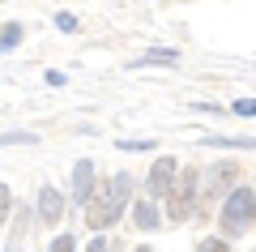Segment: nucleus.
I'll use <instances>...</instances> for the list:
<instances>
[{
	"instance_id": "9",
	"label": "nucleus",
	"mask_w": 256,
	"mask_h": 252,
	"mask_svg": "<svg viewBox=\"0 0 256 252\" xmlns=\"http://www.w3.org/2000/svg\"><path fill=\"white\" fill-rule=\"evenodd\" d=\"M196 252H230V248L222 239H201V248H196Z\"/></svg>"
},
{
	"instance_id": "6",
	"label": "nucleus",
	"mask_w": 256,
	"mask_h": 252,
	"mask_svg": "<svg viewBox=\"0 0 256 252\" xmlns=\"http://www.w3.org/2000/svg\"><path fill=\"white\" fill-rule=\"evenodd\" d=\"M73 192H77V201H86V197L94 192V162H90V158H82V162L73 167Z\"/></svg>"
},
{
	"instance_id": "5",
	"label": "nucleus",
	"mask_w": 256,
	"mask_h": 252,
	"mask_svg": "<svg viewBox=\"0 0 256 252\" xmlns=\"http://www.w3.org/2000/svg\"><path fill=\"white\" fill-rule=\"evenodd\" d=\"M38 214H43V222H60L64 218V197L52 188V184L38 192Z\"/></svg>"
},
{
	"instance_id": "4",
	"label": "nucleus",
	"mask_w": 256,
	"mask_h": 252,
	"mask_svg": "<svg viewBox=\"0 0 256 252\" xmlns=\"http://www.w3.org/2000/svg\"><path fill=\"white\" fill-rule=\"evenodd\" d=\"M171 180H175V158H158L146 184H150V192H154V197H162V192L171 188Z\"/></svg>"
},
{
	"instance_id": "11",
	"label": "nucleus",
	"mask_w": 256,
	"mask_h": 252,
	"mask_svg": "<svg viewBox=\"0 0 256 252\" xmlns=\"http://www.w3.org/2000/svg\"><path fill=\"white\" fill-rule=\"evenodd\" d=\"M235 111H239V116H256V99H239Z\"/></svg>"
},
{
	"instance_id": "14",
	"label": "nucleus",
	"mask_w": 256,
	"mask_h": 252,
	"mask_svg": "<svg viewBox=\"0 0 256 252\" xmlns=\"http://www.w3.org/2000/svg\"><path fill=\"white\" fill-rule=\"evenodd\" d=\"M146 60H158V64H171V60H175V52H150Z\"/></svg>"
},
{
	"instance_id": "13",
	"label": "nucleus",
	"mask_w": 256,
	"mask_h": 252,
	"mask_svg": "<svg viewBox=\"0 0 256 252\" xmlns=\"http://www.w3.org/2000/svg\"><path fill=\"white\" fill-rule=\"evenodd\" d=\"M56 22H60V30H77V18H73V13H60Z\"/></svg>"
},
{
	"instance_id": "1",
	"label": "nucleus",
	"mask_w": 256,
	"mask_h": 252,
	"mask_svg": "<svg viewBox=\"0 0 256 252\" xmlns=\"http://www.w3.org/2000/svg\"><path fill=\"white\" fill-rule=\"evenodd\" d=\"M256 218V192L252 188H235L222 205V231H244Z\"/></svg>"
},
{
	"instance_id": "2",
	"label": "nucleus",
	"mask_w": 256,
	"mask_h": 252,
	"mask_svg": "<svg viewBox=\"0 0 256 252\" xmlns=\"http://www.w3.org/2000/svg\"><path fill=\"white\" fill-rule=\"evenodd\" d=\"M116 218H120V201H116V192H111V184H107V188H98V192H90V197H86V222H90L94 231L111 226Z\"/></svg>"
},
{
	"instance_id": "15",
	"label": "nucleus",
	"mask_w": 256,
	"mask_h": 252,
	"mask_svg": "<svg viewBox=\"0 0 256 252\" xmlns=\"http://www.w3.org/2000/svg\"><path fill=\"white\" fill-rule=\"evenodd\" d=\"M90 252H107V239H94V243H90Z\"/></svg>"
},
{
	"instance_id": "16",
	"label": "nucleus",
	"mask_w": 256,
	"mask_h": 252,
	"mask_svg": "<svg viewBox=\"0 0 256 252\" xmlns=\"http://www.w3.org/2000/svg\"><path fill=\"white\" fill-rule=\"evenodd\" d=\"M137 252H150V248H137Z\"/></svg>"
},
{
	"instance_id": "7",
	"label": "nucleus",
	"mask_w": 256,
	"mask_h": 252,
	"mask_svg": "<svg viewBox=\"0 0 256 252\" xmlns=\"http://www.w3.org/2000/svg\"><path fill=\"white\" fill-rule=\"evenodd\" d=\"M137 214H132V222L141 226V231H150V226H158V209L150 205V201H141V205H132Z\"/></svg>"
},
{
	"instance_id": "10",
	"label": "nucleus",
	"mask_w": 256,
	"mask_h": 252,
	"mask_svg": "<svg viewBox=\"0 0 256 252\" xmlns=\"http://www.w3.org/2000/svg\"><path fill=\"white\" fill-rule=\"evenodd\" d=\"M73 243H77V239H73V235H60V239H56V243H52V252H73Z\"/></svg>"
},
{
	"instance_id": "12",
	"label": "nucleus",
	"mask_w": 256,
	"mask_h": 252,
	"mask_svg": "<svg viewBox=\"0 0 256 252\" xmlns=\"http://www.w3.org/2000/svg\"><path fill=\"white\" fill-rule=\"evenodd\" d=\"M9 188H4V184H0V226H4V214H9Z\"/></svg>"
},
{
	"instance_id": "3",
	"label": "nucleus",
	"mask_w": 256,
	"mask_h": 252,
	"mask_svg": "<svg viewBox=\"0 0 256 252\" xmlns=\"http://www.w3.org/2000/svg\"><path fill=\"white\" fill-rule=\"evenodd\" d=\"M192 201H196V175L184 171V175H175V184H171V218H188Z\"/></svg>"
},
{
	"instance_id": "8",
	"label": "nucleus",
	"mask_w": 256,
	"mask_h": 252,
	"mask_svg": "<svg viewBox=\"0 0 256 252\" xmlns=\"http://www.w3.org/2000/svg\"><path fill=\"white\" fill-rule=\"evenodd\" d=\"M18 39H22V26H4V30H0V47H4V52L18 47Z\"/></svg>"
}]
</instances>
